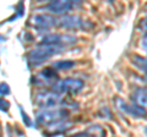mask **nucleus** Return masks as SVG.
<instances>
[{
	"label": "nucleus",
	"mask_w": 147,
	"mask_h": 137,
	"mask_svg": "<svg viewBox=\"0 0 147 137\" xmlns=\"http://www.w3.org/2000/svg\"><path fill=\"white\" fill-rule=\"evenodd\" d=\"M65 47L61 45H52V44H40L39 47L32 49L28 53V61L31 65H40L45 60H48L50 56L57 55L60 52H63Z\"/></svg>",
	"instance_id": "f257e3e1"
},
{
	"label": "nucleus",
	"mask_w": 147,
	"mask_h": 137,
	"mask_svg": "<svg viewBox=\"0 0 147 137\" xmlns=\"http://www.w3.org/2000/svg\"><path fill=\"white\" fill-rule=\"evenodd\" d=\"M115 104H117V107L120 109V110L129 114V115H132L135 118H144V119L147 118V111H146L145 107L139 105V104H136V103L127 104L125 100H123L120 98H117L115 99Z\"/></svg>",
	"instance_id": "39448f33"
},
{
	"label": "nucleus",
	"mask_w": 147,
	"mask_h": 137,
	"mask_svg": "<svg viewBox=\"0 0 147 137\" xmlns=\"http://www.w3.org/2000/svg\"><path fill=\"white\" fill-rule=\"evenodd\" d=\"M67 116H69V111L64 110V109H42L40 111L37 113L36 119L40 125L50 126L59 124Z\"/></svg>",
	"instance_id": "f03ea898"
},
{
	"label": "nucleus",
	"mask_w": 147,
	"mask_h": 137,
	"mask_svg": "<svg viewBox=\"0 0 147 137\" xmlns=\"http://www.w3.org/2000/svg\"><path fill=\"white\" fill-rule=\"evenodd\" d=\"M34 103L40 108H53L58 107L64 103V98L61 97V93L57 91H43L36 94Z\"/></svg>",
	"instance_id": "7ed1b4c3"
},
{
	"label": "nucleus",
	"mask_w": 147,
	"mask_h": 137,
	"mask_svg": "<svg viewBox=\"0 0 147 137\" xmlns=\"http://www.w3.org/2000/svg\"><path fill=\"white\" fill-rule=\"evenodd\" d=\"M71 6H72L71 0H52L45 9L50 13L60 15V13H65L69 10H71Z\"/></svg>",
	"instance_id": "1a4fd4ad"
},
{
	"label": "nucleus",
	"mask_w": 147,
	"mask_h": 137,
	"mask_svg": "<svg viewBox=\"0 0 147 137\" xmlns=\"http://www.w3.org/2000/svg\"><path fill=\"white\" fill-rule=\"evenodd\" d=\"M141 44H142V47H144V49L147 52V34L145 36L144 38H142V42H141Z\"/></svg>",
	"instance_id": "f3484780"
},
{
	"label": "nucleus",
	"mask_w": 147,
	"mask_h": 137,
	"mask_svg": "<svg viewBox=\"0 0 147 137\" xmlns=\"http://www.w3.org/2000/svg\"><path fill=\"white\" fill-rule=\"evenodd\" d=\"M146 80H147V72H146Z\"/></svg>",
	"instance_id": "412c9836"
},
{
	"label": "nucleus",
	"mask_w": 147,
	"mask_h": 137,
	"mask_svg": "<svg viewBox=\"0 0 147 137\" xmlns=\"http://www.w3.org/2000/svg\"><path fill=\"white\" fill-rule=\"evenodd\" d=\"M82 135H97V136H100V135H104V130L102 129V127L94 125V126H91L90 129H87V131H85Z\"/></svg>",
	"instance_id": "4468645a"
},
{
	"label": "nucleus",
	"mask_w": 147,
	"mask_h": 137,
	"mask_svg": "<svg viewBox=\"0 0 147 137\" xmlns=\"http://www.w3.org/2000/svg\"><path fill=\"white\" fill-rule=\"evenodd\" d=\"M0 92H1V95H6L10 93V88H9V86L6 83H1V88H0Z\"/></svg>",
	"instance_id": "2eb2a0df"
},
{
	"label": "nucleus",
	"mask_w": 147,
	"mask_h": 137,
	"mask_svg": "<svg viewBox=\"0 0 147 137\" xmlns=\"http://www.w3.org/2000/svg\"><path fill=\"white\" fill-rule=\"evenodd\" d=\"M21 113H22V118H24V121H26V124L28 125V126H31V120L28 119V116H27V114L22 111V109H21Z\"/></svg>",
	"instance_id": "dca6fc26"
},
{
	"label": "nucleus",
	"mask_w": 147,
	"mask_h": 137,
	"mask_svg": "<svg viewBox=\"0 0 147 137\" xmlns=\"http://www.w3.org/2000/svg\"><path fill=\"white\" fill-rule=\"evenodd\" d=\"M144 26H145V28L147 30V19H146V20L144 21Z\"/></svg>",
	"instance_id": "aec40b11"
},
{
	"label": "nucleus",
	"mask_w": 147,
	"mask_h": 137,
	"mask_svg": "<svg viewBox=\"0 0 147 137\" xmlns=\"http://www.w3.org/2000/svg\"><path fill=\"white\" fill-rule=\"evenodd\" d=\"M37 3H43V1H49V0H34Z\"/></svg>",
	"instance_id": "6ab92c4d"
},
{
	"label": "nucleus",
	"mask_w": 147,
	"mask_h": 137,
	"mask_svg": "<svg viewBox=\"0 0 147 137\" xmlns=\"http://www.w3.org/2000/svg\"><path fill=\"white\" fill-rule=\"evenodd\" d=\"M53 66L57 70H70L71 67L75 66V62L71 60H60V61H55Z\"/></svg>",
	"instance_id": "ddd939ff"
},
{
	"label": "nucleus",
	"mask_w": 147,
	"mask_h": 137,
	"mask_svg": "<svg viewBox=\"0 0 147 137\" xmlns=\"http://www.w3.org/2000/svg\"><path fill=\"white\" fill-rule=\"evenodd\" d=\"M58 26L66 30H84L85 21L79 16H63L58 19Z\"/></svg>",
	"instance_id": "6e6552de"
},
{
	"label": "nucleus",
	"mask_w": 147,
	"mask_h": 137,
	"mask_svg": "<svg viewBox=\"0 0 147 137\" xmlns=\"http://www.w3.org/2000/svg\"><path fill=\"white\" fill-rule=\"evenodd\" d=\"M74 5H80V4L82 3V0H71Z\"/></svg>",
	"instance_id": "a211bd4d"
},
{
	"label": "nucleus",
	"mask_w": 147,
	"mask_h": 137,
	"mask_svg": "<svg viewBox=\"0 0 147 137\" xmlns=\"http://www.w3.org/2000/svg\"><path fill=\"white\" fill-rule=\"evenodd\" d=\"M132 102L142 107H147V88H137L131 94Z\"/></svg>",
	"instance_id": "9b49d317"
},
{
	"label": "nucleus",
	"mask_w": 147,
	"mask_h": 137,
	"mask_svg": "<svg viewBox=\"0 0 147 137\" xmlns=\"http://www.w3.org/2000/svg\"><path fill=\"white\" fill-rule=\"evenodd\" d=\"M76 42V38L74 36H66V34H49L45 36L42 39L40 44H52V45H61L65 47L67 44H72Z\"/></svg>",
	"instance_id": "0eeeda50"
},
{
	"label": "nucleus",
	"mask_w": 147,
	"mask_h": 137,
	"mask_svg": "<svg viewBox=\"0 0 147 137\" xmlns=\"http://www.w3.org/2000/svg\"><path fill=\"white\" fill-rule=\"evenodd\" d=\"M31 25L39 31H47L58 25V20L50 15H36L31 19Z\"/></svg>",
	"instance_id": "423d86ee"
},
{
	"label": "nucleus",
	"mask_w": 147,
	"mask_h": 137,
	"mask_svg": "<svg viewBox=\"0 0 147 137\" xmlns=\"http://www.w3.org/2000/svg\"><path fill=\"white\" fill-rule=\"evenodd\" d=\"M55 70H57V68H55L54 66L53 67H47V68H44V70H42L38 75L36 76L37 82H40V83H44V85L54 82L58 79V75H57V72H55Z\"/></svg>",
	"instance_id": "9d476101"
},
{
	"label": "nucleus",
	"mask_w": 147,
	"mask_h": 137,
	"mask_svg": "<svg viewBox=\"0 0 147 137\" xmlns=\"http://www.w3.org/2000/svg\"><path fill=\"white\" fill-rule=\"evenodd\" d=\"M131 61L136 67H139L140 70H142L145 72V74L147 72V59L142 58V56H139V55H134L132 59H131Z\"/></svg>",
	"instance_id": "f8f14e48"
},
{
	"label": "nucleus",
	"mask_w": 147,
	"mask_h": 137,
	"mask_svg": "<svg viewBox=\"0 0 147 137\" xmlns=\"http://www.w3.org/2000/svg\"><path fill=\"white\" fill-rule=\"evenodd\" d=\"M84 81H81L79 79H65L60 80L57 83L53 85V89L57 91L59 93H79L80 91L84 88Z\"/></svg>",
	"instance_id": "20e7f679"
}]
</instances>
